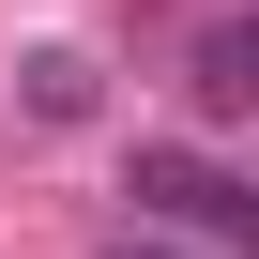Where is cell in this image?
Instances as JSON below:
<instances>
[{
	"mask_svg": "<svg viewBox=\"0 0 259 259\" xmlns=\"http://www.w3.org/2000/svg\"><path fill=\"white\" fill-rule=\"evenodd\" d=\"M138 229H198V244H244L259 229V198H244V168H213V153H183V138H138Z\"/></svg>",
	"mask_w": 259,
	"mask_h": 259,
	"instance_id": "1",
	"label": "cell"
},
{
	"mask_svg": "<svg viewBox=\"0 0 259 259\" xmlns=\"http://www.w3.org/2000/svg\"><path fill=\"white\" fill-rule=\"evenodd\" d=\"M107 259H183V244H153V229H138V244H107Z\"/></svg>",
	"mask_w": 259,
	"mask_h": 259,
	"instance_id": "4",
	"label": "cell"
},
{
	"mask_svg": "<svg viewBox=\"0 0 259 259\" xmlns=\"http://www.w3.org/2000/svg\"><path fill=\"white\" fill-rule=\"evenodd\" d=\"M16 107H31V122H92V107H107V76H92L76 46H31V61H16Z\"/></svg>",
	"mask_w": 259,
	"mask_h": 259,
	"instance_id": "3",
	"label": "cell"
},
{
	"mask_svg": "<svg viewBox=\"0 0 259 259\" xmlns=\"http://www.w3.org/2000/svg\"><path fill=\"white\" fill-rule=\"evenodd\" d=\"M183 92H198V122H244V92H259V31L213 16V31L183 46Z\"/></svg>",
	"mask_w": 259,
	"mask_h": 259,
	"instance_id": "2",
	"label": "cell"
}]
</instances>
